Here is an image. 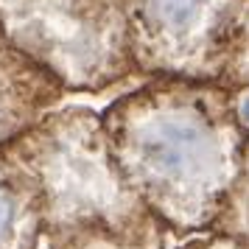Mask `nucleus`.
Returning <instances> with one entry per match:
<instances>
[{"mask_svg": "<svg viewBox=\"0 0 249 249\" xmlns=\"http://www.w3.org/2000/svg\"><path fill=\"white\" fill-rule=\"evenodd\" d=\"M0 36L65 92L95 95L140 79L126 0H0Z\"/></svg>", "mask_w": 249, "mask_h": 249, "instance_id": "nucleus-3", "label": "nucleus"}, {"mask_svg": "<svg viewBox=\"0 0 249 249\" xmlns=\"http://www.w3.org/2000/svg\"><path fill=\"white\" fill-rule=\"evenodd\" d=\"M244 0H126L140 79L221 81Z\"/></svg>", "mask_w": 249, "mask_h": 249, "instance_id": "nucleus-4", "label": "nucleus"}, {"mask_svg": "<svg viewBox=\"0 0 249 249\" xmlns=\"http://www.w3.org/2000/svg\"><path fill=\"white\" fill-rule=\"evenodd\" d=\"M218 84L232 92L249 90V0L241 3V14H238L235 31H232V39H230L224 73H221Z\"/></svg>", "mask_w": 249, "mask_h": 249, "instance_id": "nucleus-7", "label": "nucleus"}, {"mask_svg": "<svg viewBox=\"0 0 249 249\" xmlns=\"http://www.w3.org/2000/svg\"><path fill=\"white\" fill-rule=\"evenodd\" d=\"M42 193L12 143L0 146V249H39Z\"/></svg>", "mask_w": 249, "mask_h": 249, "instance_id": "nucleus-5", "label": "nucleus"}, {"mask_svg": "<svg viewBox=\"0 0 249 249\" xmlns=\"http://www.w3.org/2000/svg\"><path fill=\"white\" fill-rule=\"evenodd\" d=\"M179 249H249V241H238L230 235H218V232H207V235L193 238L191 244Z\"/></svg>", "mask_w": 249, "mask_h": 249, "instance_id": "nucleus-8", "label": "nucleus"}, {"mask_svg": "<svg viewBox=\"0 0 249 249\" xmlns=\"http://www.w3.org/2000/svg\"><path fill=\"white\" fill-rule=\"evenodd\" d=\"M235 112H238V121H241V126L249 132V90L235 92Z\"/></svg>", "mask_w": 249, "mask_h": 249, "instance_id": "nucleus-9", "label": "nucleus"}, {"mask_svg": "<svg viewBox=\"0 0 249 249\" xmlns=\"http://www.w3.org/2000/svg\"><path fill=\"white\" fill-rule=\"evenodd\" d=\"M210 232L238 238V241H249V140H247V146H244L238 179L232 185V191L227 196V202L221 207V213H218Z\"/></svg>", "mask_w": 249, "mask_h": 249, "instance_id": "nucleus-6", "label": "nucleus"}, {"mask_svg": "<svg viewBox=\"0 0 249 249\" xmlns=\"http://www.w3.org/2000/svg\"><path fill=\"white\" fill-rule=\"evenodd\" d=\"M101 121L121 174L162 227L207 235L249 140L235 92L213 81L146 79L109 104Z\"/></svg>", "mask_w": 249, "mask_h": 249, "instance_id": "nucleus-1", "label": "nucleus"}, {"mask_svg": "<svg viewBox=\"0 0 249 249\" xmlns=\"http://www.w3.org/2000/svg\"><path fill=\"white\" fill-rule=\"evenodd\" d=\"M12 146L39 182V249H165L168 230L121 174L98 112L53 109Z\"/></svg>", "mask_w": 249, "mask_h": 249, "instance_id": "nucleus-2", "label": "nucleus"}]
</instances>
